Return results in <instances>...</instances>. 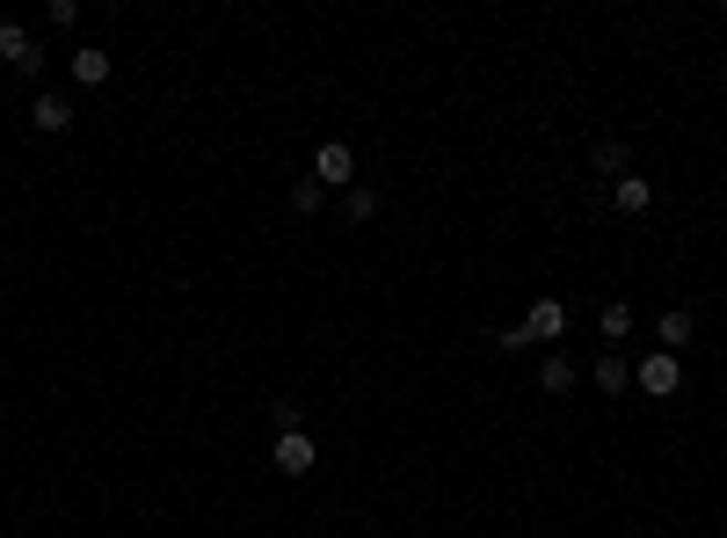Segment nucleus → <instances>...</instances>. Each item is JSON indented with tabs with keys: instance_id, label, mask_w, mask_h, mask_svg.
I'll list each match as a JSON object with an SVG mask.
<instances>
[{
	"instance_id": "nucleus-16",
	"label": "nucleus",
	"mask_w": 727,
	"mask_h": 538,
	"mask_svg": "<svg viewBox=\"0 0 727 538\" xmlns=\"http://www.w3.org/2000/svg\"><path fill=\"white\" fill-rule=\"evenodd\" d=\"M44 22H52V30H73V22H81V0H52V8H44Z\"/></svg>"
},
{
	"instance_id": "nucleus-4",
	"label": "nucleus",
	"mask_w": 727,
	"mask_h": 538,
	"mask_svg": "<svg viewBox=\"0 0 727 538\" xmlns=\"http://www.w3.org/2000/svg\"><path fill=\"white\" fill-rule=\"evenodd\" d=\"M313 466H320V452H313V436H306V430L277 436V473H284V481H306Z\"/></svg>"
},
{
	"instance_id": "nucleus-10",
	"label": "nucleus",
	"mask_w": 727,
	"mask_h": 538,
	"mask_svg": "<svg viewBox=\"0 0 727 538\" xmlns=\"http://www.w3.org/2000/svg\"><path fill=\"white\" fill-rule=\"evenodd\" d=\"M655 342H662V349H670V357H676V349L692 342V313H684V306H670V313H662V320H655Z\"/></svg>"
},
{
	"instance_id": "nucleus-9",
	"label": "nucleus",
	"mask_w": 727,
	"mask_h": 538,
	"mask_svg": "<svg viewBox=\"0 0 727 538\" xmlns=\"http://www.w3.org/2000/svg\"><path fill=\"white\" fill-rule=\"evenodd\" d=\"M597 335H604V342H625V335H633V306H625V298H604V306H597Z\"/></svg>"
},
{
	"instance_id": "nucleus-5",
	"label": "nucleus",
	"mask_w": 727,
	"mask_h": 538,
	"mask_svg": "<svg viewBox=\"0 0 727 538\" xmlns=\"http://www.w3.org/2000/svg\"><path fill=\"white\" fill-rule=\"evenodd\" d=\"M0 59H8L15 73H36V66H44V52H36V36L22 30V22H0Z\"/></svg>"
},
{
	"instance_id": "nucleus-15",
	"label": "nucleus",
	"mask_w": 727,
	"mask_h": 538,
	"mask_svg": "<svg viewBox=\"0 0 727 538\" xmlns=\"http://www.w3.org/2000/svg\"><path fill=\"white\" fill-rule=\"evenodd\" d=\"M320 204H328V190H320L313 175H298V182H292V211H306V219H313Z\"/></svg>"
},
{
	"instance_id": "nucleus-6",
	"label": "nucleus",
	"mask_w": 727,
	"mask_h": 538,
	"mask_svg": "<svg viewBox=\"0 0 727 538\" xmlns=\"http://www.w3.org/2000/svg\"><path fill=\"white\" fill-rule=\"evenodd\" d=\"M611 204H619L625 219H641V211H655V182H647V175H625V182H611Z\"/></svg>"
},
{
	"instance_id": "nucleus-3",
	"label": "nucleus",
	"mask_w": 727,
	"mask_h": 538,
	"mask_svg": "<svg viewBox=\"0 0 727 538\" xmlns=\"http://www.w3.org/2000/svg\"><path fill=\"white\" fill-rule=\"evenodd\" d=\"M524 335H531V349H538V342H560V335H568V306H560V298H531Z\"/></svg>"
},
{
	"instance_id": "nucleus-17",
	"label": "nucleus",
	"mask_w": 727,
	"mask_h": 538,
	"mask_svg": "<svg viewBox=\"0 0 727 538\" xmlns=\"http://www.w3.org/2000/svg\"><path fill=\"white\" fill-rule=\"evenodd\" d=\"M270 422H277V436H292L298 430V408H292V400H270Z\"/></svg>"
},
{
	"instance_id": "nucleus-1",
	"label": "nucleus",
	"mask_w": 727,
	"mask_h": 538,
	"mask_svg": "<svg viewBox=\"0 0 727 538\" xmlns=\"http://www.w3.org/2000/svg\"><path fill=\"white\" fill-rule=\"evenodd\" d=\"M633 386H641V393H647V400H670V393H676V386H684V365H676L670 349H647L641 365H633Z\"/></svg>"
},
{
	"instance_id": "nucleus-13",
	"label": "nucleus",
	"mask_w": 727,
	"mask_h": 538,
	"mask_svg": "<svg viewBox=\"0 0 727 538\" xmlns=\"http://www.w3.org/2000/svg\"><path fill=\"white\" fill-rule=\"evenodd\" d=\"M625 160H633V154H625V139H597L589 168H597V175H611V182H625Z\"/></svg>"
},
{
	"instance_id": "nucleus-7",
	"label": "nucleus",
	"mask_w": 727,
	"mask_h": 538,
	"mask_svg": "<svg viewBox=\"0 0 727 538\" xmlns=\"http://www.w3.org/2000/svg\"><path fill=\"white\" fill-rule=\"evenodd\" d=\"M30 124L59 139V131H73V103H66V95H36V103H30Z\"/></svg>"
},
{
	"instance_id": "nucleus-11",
	"label": "nucleus",
	"mask_w": 727,
	"mask_h": 538,
	"mask_svg": "<svg viewBox=\"0 0 727 538\" xmlns=\"http://www.w3.org/2000/svg\"><path fill=\"white\" fill-rule=\"evenodd\" d=\"M625 386H633V365H625V357H611V349H604V357H597V393H611V400H619Z\"/></svg>"
},
{
	"instance_id": "nucleus-2",
	"label": "nucleus",
	"mask_w": 727,
	"mask_h": 538,
	"mask_svg": "<svg viewBox=\"0 0 727 538\" xmlns=\"http://www.w3.org/2000/svg\"><path fill=\"white\" fill-rule=\"evenodd\" d=\"M313 182H320V190H349V182H357V154H349L343 139H328L313 154Z\"/></svg>"
},
{
	"instance_id": "nucleus-12",
	"label": "nucleus",
	"mask_w": 727,
	"mask_h": 538,
	"mask_svg": "<svg viewBox=\"0 0 727 538\" xmlns=\"http://www.w3.org/2000/svg\"><path fill=\"white\" fill-rule=\"evenodd\" d=\"M73 81H81V87H103V81H109V52L81 44V52H73Z\"/></svg>"
},
{
	"instance_id": "nucleus-8",
	"label": "nucleus",
	"mask_w": 727,
	"mask_h": 538,
	"mask_svg": "<svg viewBox=\"0 0 727 538\" xmlns=\"http://www.w3.org/2000/svg\"><path fill=\"white\" fill-rule=\"evenodd\" d=\"M575 379H582V371H575L568 349H546V365H538V386H546V393H568Z\"/></svg>"
},
{
	"instance_id": "nucleus-14",
	"label": "nucleus",
	"mask_w": 727,
	"mask_h": 538,
	"mask_svg": "<svg viewBox=\"0 0 727 538\" xmlns=\"http://www.w3.org/2000/svg\"><path fill=\"white\" fill-rule=\"evenodd\" d=\"M343 219H349V226H364V219H379V190H364V182H349V190H343Z\"/></svg>"
}]
</instances>
